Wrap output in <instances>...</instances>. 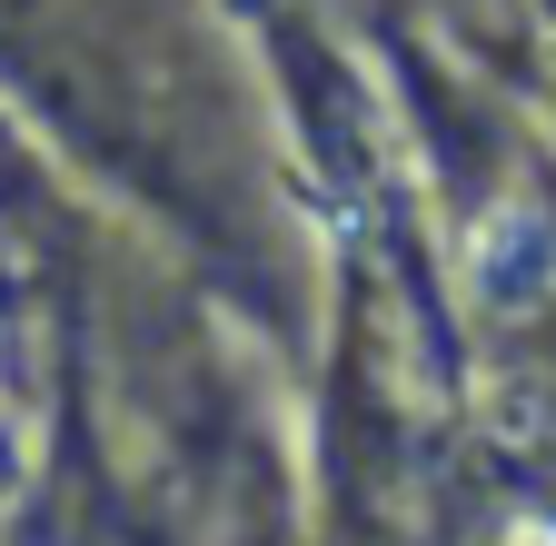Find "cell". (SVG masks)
Wrapping results in <instances>:
<instances>
[{"label": "cell", "instance_id": "6da1fadb", "mask_svg": "<svg viewBox=\"0 0 556 546\" xmlns=\"http://www.w3.org/2000/svg\"><path fill=\"white\" fill-rule=\"evenodd\" d=\"M527 268H536V239H527V229H507V239H497V258H486V289L517 299V289H527Z\"/></svg>", "mask_w": 556, "mask_h": 546}]
</instances>
